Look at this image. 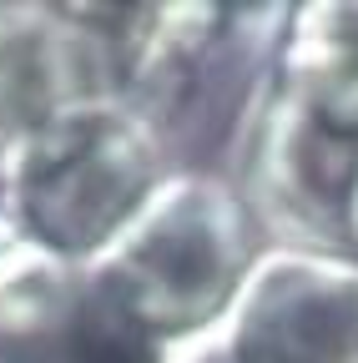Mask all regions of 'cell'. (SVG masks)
I'll use <instances>...</instances> for the list:
<instances>
[{"label":"cell","mask_w":358,"mask_h":363,"mask_svg":"<svg viewBox=\"0 0 358 363\" xmlns=\"http://www.w3.org/2000/svg\"><path fill=\"white\" fill-rule=\"evenodd\" d=\"M157 187V136L116 96L76 101L0 152V217L66 262H91Z\"/></svg>","instance_id":"cell-1"},{"label":"cell","mask_w":358,"mask_h":363,"mask_svg":"<svg viewBox=\"0 0 358 363\" xmlns=\"http://www.w3.org/2000/svg\"><path fill=\"white\" fill-rule=\"evenodd\" d=\"M348 252L358 257V172H353V192H348Z\"/></svg>","instance_id":"cell-8"},{"label":"cell","mask_w":358,"mask_h":363,"mask_svg":"<svg viewBox=\"0 0 358 363\" xmlns=\"http://www.w3.org/2000/svg\"><path fill=\"white\" fill-rule=\"evenodd\" d=\"M228 363H358V257L288 247L247 267Z\"/></svg>","instance_id":"cell-4"},{"label":"cell","mask_w":358,"mask_h":363,"mask_svg":"<svg viewBox=\"0 0 358 363\" xmlns=\"http://www.w3.org/2000/svg\"><path fill=\"white\" fill-rule=\"evenodd\" d=\"M96 96L116 91L91 11L0 6V152L46 116Z\"/></svg>","instance_id":"cell-5"},{"label":"cell","mask_w":358,"mask_h":363,"mask_svg":"<svg viewBox=\"0 0 358 363\" xmlns=\"http://www.w3.org/2000/svg\"><path fill=\"white\" fill-rule=\"evenodd\" d=\"M0 363H167L81 262L0 242Z\"/></svg>","instance_id":"cell-3"},{"label":"cell","mask_w":358,"mask_h":363,"mask_svg":"<svg viewBox=\"0 0 358 363\" xmlns=\"http://www.w3.org/2000/svg\"><path fill=\"white\" fill-rule=\"evenodd\" d=\"M273 91L323 131L358 142V6L293 11Z\"/></svg>","instance_id":"cell-7"},{"label":"cell","mask_w":358,"mask_h":363,"mask_svg":"<svg viewBox=\"0 0 358 363\" xmlns=\"http://www.w3.org/2000/svg\"><path fill=\"white\" fill-rule=\"evenodd\" d=\"M358 172V142L323 131L278 91L267 96L252 136V192L262 212L308 252H348V192Z\"/></svg>","instance_id":"cell-6"},{"label":"cell","mask_w":358,"mask_h":363,"mask_svg":"<svg viewBox=\"0 0 358 363\" xmlns=\"http://www.w3.org/2000/svg\"><path fill=\"white\" fill-rule=\"evenodd\" d=\"M86 272L167 348L172 338L228 318L247 278V212L212 177H172Z\"/></svg>","instance_id":"cell-2"}]
</instances>
